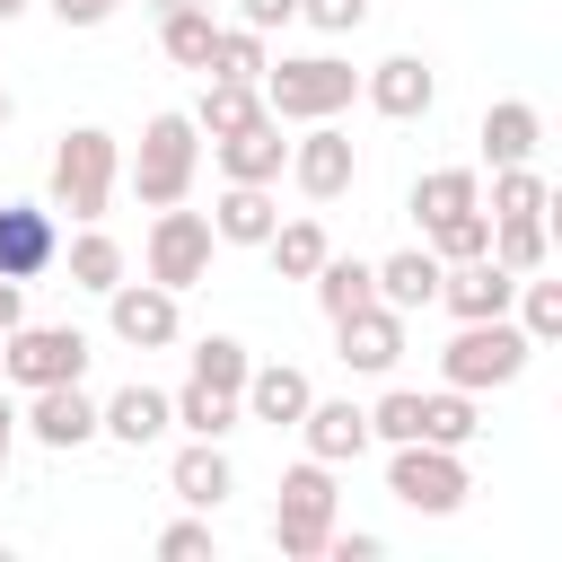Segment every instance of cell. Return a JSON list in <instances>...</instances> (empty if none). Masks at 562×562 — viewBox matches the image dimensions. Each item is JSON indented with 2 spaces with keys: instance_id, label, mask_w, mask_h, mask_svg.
I'll return each mask as SVG.
<instances>
[{
  "instance_id": "27",
  "label": "cell",
  "mask_w": 562,
  "mask_h": 562,
  "mask_svg": "<svg viewBox=\"0 0 562 562\" xmlns=\"http://www.w3.org/2000/svg\"><path fill=\"white\" fill-rule=\"evenodd\" d=\"M307 281H316V307H325V316H351V307H369V299H378V272H369L360 255H325Z\"/></svg>"
},
{
  "instance_id": "2",
  "label": "cell",
  "mask_w": 562,
  "mask_h": 562,
  "mask_svg": "<svg viewBox=\"0 0 562 562\" xmlns=\"http://www.w3.org/2000/svg\"><path fill=\"white\" fill-rule=\"evenodd\" d=\"M334 509H342L334 465H325V457H299V465L281 474V501H272V553H281V562H325Z\"/></svg>"
},
{
  "instance_id": "8",
  "label": "cell",
  "mask_w": 562,
  "mask_h": 562,
  "mask_svg": "<svg viewBox=\"0 0 562 562\" xmlns=\"http://www.w3.org/2000/svg\"><path fill=\"white\" fill-rule=\"evenodd\" d=\"M211 211H184V202H167L158 220H149V281L158 290H193V281H211Z\"/></svg>"
},
{
  "instance_id": "12",
  "label": "cell",
  "mask_w": 562,
  "mask_h": 562,
  "mask_svg": "<svg viewBox=\"0 0 562 562\" xmlns=\"http://www.w3.org/2000/svg\"><path fill=\"white\" fill-rule=\"evenodd\" d=\"M105 325H114V342H132V351H167L176 342V290H158V281H114L105 290Z\"/></svg>"
},
{
  "instance_id": "17",
  "label": "cell",
  "mask_w": 562,
  "mask_h": 562,
  "mask_svg": "<svg viewBox=\"0 0 562 562\" xmlns=\"http://www.w3.org/2000/svg\"><path fill=\"white\" fill-rule=\"evenodd\" d=\"M97 430H105V439H123V448H158V439L176 430V404H167L158 386H140V378H132V386H114V395L97 404Z\"/></svg>"
},
{
  "instance_id": "15",
  "label": "cell",
  "mask_w": 562,
  "mask_h": 562,
  "mask_svg": "<svg viewBox=\"0 0 562 562\" xmlns=\"http://www.w3.org/2000/svg\"><path fill=\"white\" fill-rule=\"evenodd\" d=\"M509 299H518V272H509V263H492V255H474V263H448V272H439V307H448L457 325H474V316H509Z\"/></svg>"
},
{
  "instance_id": "30",
  "label": "cell",
  "mask_w": 562,
  "mask_h": 562,
  "mask_svg": "<svg viewBox=\"0 0 562 562\" xmlns=\"http://www.w3.org/2000/svg\"><path fill=\"white\" fill-rule=\"evenodd\" d=\"M167 404H176V430H193V439H228V430L246 422V404H237V395H211V386H193V378H184Z\"/></svg>"
},
{
  "instance_id": "26",
  "label": "cell",
  "mask_w": 562,
  "mask_h": 562,
  "mask_svg": "<svg viewBox=\"0 0 562 562\" xmlns=\"http://www.w3.org/2000/svg\"><path fill=\"white\" fill-rule=\"evenodd\" d=\"M255 114H263V88H255V79H211V88H202V105H193V132L228 140V132H246Z\"/></svg>"
},
{
  "instance_id": "16",
  "label": "cell",
  "mask_w": 562,
  "mask_h": 562,
  "mask_svg": "<svg viewBox=\"0 0 562 562\" xmlns=\"http://www.w3.org/2000/svg\"><path fill=\"white\" fill-rule=\"evenodd\" d=\"M299 439H307V457H325V465H351V457L369 448V404H351V395H307V413H299Z\"/></svg>"
},
{
  "instance_id": "25",
  "label": "cell",
  "mask_w": 562,
  "mask_h": 562,
  "mask_svg": "<svg viewBox=\"0 0 562 562\" xmlns=\"http://www.w3.org/2000/svg\"><path fill=\"white\" fill-rule=\"evenodd\" d=\"M483 202V176L474 167H430V176H413V220L422 228H439V220H457V211H474Z\"/></svg>"
},
{
  "instance_id": "23",
  "label": "cell",
  "mask_w": 562,
  "mask_h": 562,
  "mask_svg": "<svg viewBox=\"0 0 562 562\" xmlns=\"http://www.w3.org/2000/svg\"><path fill=\"white\" fill-rule=\"evenodd\" d=\"M369 272H378V299H386L395 316H413V307L439 299V272H448V263H439L430 246H404V255H386V263H369Z\"/></svg>"
},
{
  "instance_id": "43",
  "label": "cell",
  "mask_w": 562,
  "mask_h": 562,
  "mask_svg": "<svg viewBox=\"0 0 562 562\" xmlns=\"http://www.w3.org/2000/svg\"><path fill=\"white\" fill-rule=\"evenodd\" d=\"M44 9H53L61 26H105V18L123 9V0H44Z\"/></svg>"
},
{
  "instance_id": "39",
  "label": "cell",
  "mask_w": 562,
  "mask_h": 562,
  "mask_svg": "<svg viewBox=\"0 0 562 562\" xmlns=\"http://www.w3.org/2000/svg\"><path fill=\"white\" fill-rule=\"evenodd\" d=\"M158 553L167 562H220V536H211V518H176V527H158Z\"/></svg>"
},
{
  "instance_id": "28",
  "label": "cell",
  "mask_w": 562,
  "mask_h": 562,
  "mask_svg": "<svg viewBox=\"0 0 562 562\" xmlns=\"http://www.w3.org/2000/svg\"><path fill=\"white\" fill-rule=\"evenodd\" d=\"M263 255H272V272H281V281H307V272H316L334 246H325V228H316V220H272Z\"/></svg>"
},
{
  "instance_id": "42",
  "label": "cell",
  "mask_w": 562,
  "mask_h": 562,
  "mask_svg": "<svg viewBox=\"0 0 562 562\" xmlns=\"http://www.w3.org/2000/svg\"><path fill=\"white\" fill-rule=\"evenodd\" d=\"M290 18H299V0H237V26H255V35H272Z\"/></svg>"
},
{
  "instance_id": "14",
  "label": "cell",
  "mask_w": 562,
  "mask_h": 562,
  "mask_svg": "<svg viewBox=\"0 0 562 562\" xmlns=\"http://www.w3.org/2000/svg\"><path fill=\"white\" fill-rule=\"evenodd\" d=\"M334 351H342V369H360V378H386V369L404 360V316H395L386 299H369V307L334 316Z\"/></svg>"
},
{
  "instance_id": "44",
  "label": "cell",
  "mask_w": 562,
  "mask_h": 562,
  "mask_svg": "<svg viewBox=\"0 0 562 562\" xmlns=\"http://www.w3.org/2000/svg\"><path fill=\"white\" fill-rule=\"evenodd\" d=\"M26 325V281H0V334Z\"/></svg>"
},
{
  "instance_id": "18",
  "label": "cell",
  "mask_w": 562,
  "mask_h": 562,
  "mask_svg": "<svg viewBox=\"0 0 562 562\" xmlns=\"http://www.w3.org/2000/svg\"><path fill=\"white\" fill-rule=\"evenodd\" d=\"M211 149H220V176H228V184H281V167H290V140H281L272 114H255L246 132H228V140H211Z\"/></svg>"
},
{
  "instance_id": "5",
  "label": "cell",
  "mask_w": 562,
  "mask_h": 562,
  "mask_svg": "<svg viewBox=\"0 0 562 562\" xmlns=\"http://www.w3.org/2000/svg\"><path fill=\"white\" fill-rule=\"evenodd\" d=\"M386 492H395L413 518H457L465 492H474V474H465V457L439 448V439H395V457H386Z\"/></svg>"
},
{
  "instance_id": "7",
  "label": "cell",
  "mask_w": 562,
  "mask_h": 562,
  "mask_svg": "<svg viewBox=\"0 0 562 562\" xmlns=\"http://www.w3.org/2000/svg\"><path fill=\"white\" fill-rule=\"evenodd\" d=\"M0 378H9V386L88 378V334H79V325H9V334H0Z\"/></svg>"
},
{
  "instance_id": "34",
  "label": "cell",
  "mask_w": 562,
  "mask_h": 562,
  "mask_svg": "<svg viewBox=\"0 0 562 562\" xmlns=\"http://www.w3.org/2000/svg\"><path fill=\"white\" fill-rule=\"evenodd\" d=\"M474 395L465 386H439V395H422V439H439V448H474Z\"/></svg>"
},
{
  "instance_id": "45",
  "label": "cell",
  "mask_w": 562,
  "mask_h": 562,
  "mask_svg": "<svg viewBox=\"0 0 562 562\" xmlns=\"http://www.w3.org/2000/svg\"><path fill=\"white\" fill-rule=\"evenodd\" d=\"M9 448H18V404L0 395V465H9Z\"/></svg>"
},
{
  "instance_id": "10",
  "label": "cell",
  "mask_w": 562,
  "mask_h": 562,
  "mask_svg": "<svg viewBox=\"0 0 562 562\" xmlns=\"http://www.w3.org/2000/svg\"><path fill=\"white\" fill-rule=\"evenodd\" d=\"M61 263V211L53 202H0V281H44Z\"/></svg>"
},
{
  "instance_id": "24",
  "label": "cell",
  "mask_w": 562,
  "mask_h": 562,
  "mask_svg": "<svg viewBox=\"0 0 562 562\" xmlns=\"http://www.w3.org/2000/svg\"><path fill=\"white\" fill-rule=\"evenodd\" d=\"M211 35H220L211 0H158V44L176 70H211Z\"/></svg>"
},
{
  "instance_id": "36",
  "label": "cell",
  "mask_w": 562,
  "mask_h": 562,
  "mask_svg": "<svg viewBox=\"0 0 562 562\" xmlns=\"http://www.w3.org/2000/svg\"><path fill=\"white\" fill-rule=\"evenodd\" d=\"M509 307H518V334H527V342H553V334H562V281L518 272V299H509Z\"/></svg>"
},
{
  "instance_id": "29",
  "label": "cell",
  "mask_w": 562,
  "mask_h": 562,
  "mask_svg": "<svg viewBox=\"0 0 562 562\" xmlns=\"http://www.w3.org/2000/svg\"><path fill=\"white\" fill-rule=\"evenodd\" d=\"M246 369H255V351H246L237 334H202L184 378H193V386H211V395H237V386H246Z\"/></svg>"
},
{
  "instance_id": "32",
  "label": "cell",
  "mask_w": 562,
  "mask_h": 562,
  "mask_svg": "<svg viewBox=\"0 0 562 562\" xmlns=\"http://www.w3.org/2000/svg\"><path fill=\"white\" fill-rule=\"evenodd\" d=\"M263 61H272V44H263L255 26H220V35H211V70H202V79H255V88H263Z\"/></svg>"
},
{
  "instance_id": "3",
  "label": "cell",
  "mask_w": 562,
  "mask_h": 562,
  "mask_svg": "<svg viewBox=\"0 0 562 562\" xmlns=\"http://www.w3.org/2000/svg\"><path fill=\"white\" fill-rule=\"evenodd\" d=\"M360 97V70L334 53H299V61H263V114L272 123H325Z\"/></svg>"
},
{
  "instance_id": "35",
  "label": "cell",
  "mask_w": 562,
  "mask_h": 562,
  "mask_svg": "<svg viewBox=\"0 0 562 562\" xmlns=\"http://www.w3.org/2000/svg\"><path fill=\"white\" fill-rule=\"evenodd\" d=\"M544 246H553L544 220H492V246H483V255L509 263V272H544Z\"/></svg>"
},
{
  "instance_id": "22",
  "label": "cell",
  "mask_w": 562,
  "mask_h": 562,
  "mask_svg": "<svg viewBox=\"0 0 562 562\" xmlns=\"http://www.w3.org/2000/svg\"><path fill=\"white\" fill-rule=\"evenodd\" d=\"M272 220H281L272 184H228V193L211 202V237H220V246H263Z\"/></svg>"
},
{
  "instance_id": "21",
  "label": "cell",
  "mask_w": 562,
  "mask_h": 562,
  "mask_svg": "<svg viewBox=\"0 0 562 562\" xmlns=\"http://www.w3.org/2000/svg\"><path fill=\"white\" fill-rule=\"evenodd\" d=\"M536 149H544V114H536L527 97L483 105V158H492V167H527Z\"/></svg>"
},
{
  "instance_id": "4",
  "label": "cell",
  "mask_w": 562,
  "mask_h": 562,
  "mask_svg": "<svg viewBox=\"0 0 562 562\" xmlns=\"http://www.w3.org/2000/svg\"><path fill=\"white\" fill-rule=\"evenodd\" d=\"M527 334H518V316H474V325H457V342L439 351V378L448 386H465V395H483V386H518L527 378Z\"/></svg>"
},
{
  "instance_id": "9",
  "label": "cell",
  "mask_w": 562,
  "mask_h": 562,
  "mask_svg": "<svg viewBox=\"0 0 562 562\" xmlns=\"http://www.w3.org/2000/svg\"><path fill=\"white\" fill-rule=\"evenodd\" d=\"M290 184L307 193V202H342L351 184H360V149H351V132L325 114V123H307V140H290Z\"/></svg>"
},
{
  "instance_id": "11",
  "label": "cell",
  "mask_w": 562,
  "mask_h": 562,
  "mask_svg": "<svg viewBox=\"0 0 562 562\" xmlns=\"http://www.w3.org/2000/svg\"><path fill=\"white\" fill-rule=\"evenodd\" d=\"M18 430H35L53 457H70V448H88V439H97V395H88L79 378H61V386H26Z\"/></svg>"
},
{
  "instance_id": "31",
  "label": "cell",
  "mask_w": 562,
  "mask_h": 562,
  "mask_svg": "<svg viewBox=\"0 0 562 562\" xmlns=\"http://www.w3.org/2000/svg\"><path fill=\"white\" fill-rule=\"evenodd\" d=\"M483 211H492V220H544L553 193H544L536 158H527V167H492V202H483Z\"/></svg>"
},
{
  "instance_id": "20",
  "label": "cell",
  "mask_w": 562,
  "mask_h": 562,
  "mask_svg": "<svg viewBox=\"0 0 562 562\" xmlns=\"http://www.w3.org/2000/svg\"><path fill=\"white\" fill-rule=\"evenodd\" d=\"M167 492H176L184 509H220V501L237 492L228 448H220V439H184V448H176V465H167Z\"/></svg>"
},
{
  "instance_id": "19",
  "label": "cell",
  "mask_w": 562,
  "mask_h": 562,
  "mask_svg": "<svg viewBox=\"0 0 562 562\" xmlns=\"http://www.w3.org/2000/svg\"><path fill=\"white\" fill-rule=\"evenodd\" d=\"M307 369H290V360H263V369H246V386H237V404H246V422H272V430H299V413H307Z\"/></svg>"
},
{
  "instance_id": "47",
  "label": "cell",
  "mask_w": 562,
  "mask_h": 562,
  "mask_svg": "<svg viewBox=\"0 0 562 562\" xmlns=\"http://www.w3.org/2000/svg\"><path fill=\"white\" fill-rule=\"evenodd\" d=\"M9 114H18V105H9V88H0V132H9Z\"/></svg>"
},
{
  "instance_id": "6",
  "label": "cell",
  "mask_w": 562,
  "mask_h": 562,
  "mask_svg": "<svg viewBox=\"0 0 562 562\" xmlns=\"http://www.w3.org/2000/svg\"><path fill=\"white\" fill-rule=\"evenodd\" d=\"M193 167H202L193 114H149V123H140V158H132V193H140L149 211H167V202L193 193Z\"/></svg>"
},
{
  "instance_id": "1",
  "label": "cell",
  "mask_w": 562,
  "mask_h": 562,
  "mask_svg": "<svg viewBox=\"0 0 562 562\" xmlns=\"http://www.w3.org/2000/svg\"><path fill=\"white\" fill-rule=\"evenodd\" d=\"M114 176H123V149H114V132H97V123H70V132L53 140L44 202H53V211H70V220L88 228V220H105V202H114Z\"/></svg>"
},
{
  "instance_id": "41",
  "label": "cell",
  "mask_w": 562,
  "mask_h": 562,
  "mask_svg": "<svg viewBox=\"0 0 562 562\" xmlns=\"http://www.w3.org/2000/svg\"><path fill=\"white\" fill-rule=\"evenodd\" d=\"M325 553H334V562H378V553H386V536H369V527H351V536H342V527H334V536H325Z\"/></svg>"
},
{
  "instance_id": "37",
  "label": "cell",
  "mask_w": 562,
  "mask_h": 562,
  "mask_svg": "<svg viewBox=\"0 0 562 562\" xmlns=\"http://www.w3.org/2000/svg\"><path fill=\"white\" fill-rule=\"evenodd\" d=\"M483 246H492V211H483V202H474V211H457V220H439V228H430V255H439V263H474V255H483Z\"/></svg>"
},
{
  "instance_id": "40",
  "label": "cell",
  "mask_w": 562,
  "mask_h": 562,
  "mask_svg": "<svg viewBox=\"0 0 562 562\" xmlns=\"http://www.w3.org/2000/svg\"><path fill=\"white\" fill-rule=\"evenodd\" d=\"M299 18H307L316 35H351V26L369 18V0H299Z\"/></svg>"
},
{
  "instance_id": "13",
  "label": "cell",
  "mask_w": 562,
  "mask_h": 562,
  "mask_svg": "<svg viewBox=\"0 0 562 562\" xmlns=\"http://www.w3.org/2000/svg\"><path fill=\"white\" fill-rule=\"evenodd\" d=\"M360 97H369L386 123H422V114L439 105V70H430L422 53H386L378 70H360Z\"/></svg>"
},
{
  "instance_id": "46",
  "label": "cell",
  "mask_w": 562,
  "mask_h": 562,
  "mask_svg": "<svg viewBox=\"0 0 562 562\" xmlns=\"http://www.w3.org/2000/svg\"><path fill=\"white\" fill-rule=\"evenodd\" d=\"M26 9H35V0H0V26H9V18H26Z\"/></svg>"
},
{
  "instance_id": "33",
  "label": "cell",
  "mask_w": 562,
  "mask_h": 562,
  "mask_svg": "<svg viewBox=\"0 0 562 562\" xmlns=\"http://www.w3.org/2000/svg\"><path fill=\"white\" fill-rule=\"evenodd\" d=\"M114 281H123V246L88 220V228L70 237V290H114Z\"/></svg>"
},
{
  "instance_id": "38",
  "label": "cell",
  "mask_w": 562,
  "mask_h": 562,
  "mask_svg": "<svg viewBox=\"0 0 562 562\" xmlns=\"http://www.w3.org/2000/svg\"><path fill=\"white\" fill-rule=\"evenodd\" d=\"M369 439H386V448H395V439H422V395H413V386H386V395L369 404Z\"/></svg>"
}]
</instances>
